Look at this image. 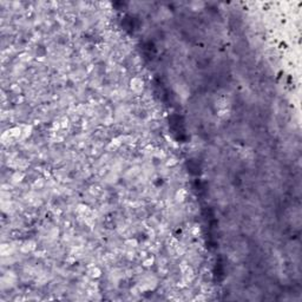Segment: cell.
Here are the masks:
<instances>
[{
    "mask_svg": "<svg viewBox=\"0 0 302 302\" xmlns=\"http://www.w3.org/2000/svg\"><path fill=\"white\" fill-rule=\"evenodd\" d=\"M150 263H152V258H149V261H145V262H144V265L149 267V265H151Z\"/></svg>",
    "mask_w": 302,
    "mask_h": 302,
    "instance_id": "cell-3",
    "label": "cell"
},
{
    "mask_svg": "<svg viewBox=\"0 0 302 302\" xmlns=\"http://www.w3.org/2000/svg\"><path fill=\"white\" fill-rule=\"evenodd\" d=\"M131 88L133 91H140L143 88V80H140L139 78H133L131 80Z\"/></svg>",
    "mask_w": 302,
    "mask_h": 302,
    "instance_id": "cell-1",
    "label": "cell"
},
{
    "mask_svg": "<svg viewBox=\"0 0 302 302\" xmlns=\"http://www.w3.org/2000/svg\"><path fill=\"white\" fill-rule=\"evenodd\" d=\"M185 197H187V191H185L184 189H180L178 191H177V194H176V198H177V201L182 202V201L185 200Z\"/></svg>",
    "mask_w": 302,
    "mask_h": 302,
    "instance_id": "cell-2",
    "label": "cell"
}]
</instances>
